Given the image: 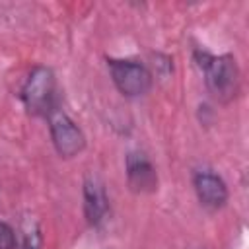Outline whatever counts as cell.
Segmentation results:
<instances>
[{
  "label": "cell",
  "instance_id": "obj_3",
  "mask_svg": "<svg viewBox=\"0 0 249 249\" xmlns=\"http://www.w3.org/2000/svg\"><path fill=\"white\" fill-rule=\"evenodd\" d=\"M107 66H109L113 84L123 95L140 97L150 91L152 74L142 62L130 60V58H109Z\"/></svg>",
  "mask_w": 249,
  "mask_h": 249
},
{
  "label": "cell",
  "instance_id": "obj_6",
  "mask_svg": "<svg viewBox=\"0 0 249 249\" xmlns=\"http://www.w3.org/2000/svg\"><path fill=\"white\" fill-rule=\"evenodd\" d=\"M198 202L208 210H218L228 202V185L212 169H198L193 175Z\"/></svg>",
  "mask_w": 249,
  "mask_h": 249
},
{
  "label": "cell",
  "instance_id": "obj_2",
  "mask_svg": "<svg viewBox=\"0 0 249 249\" xmlns=\"http://www.w3.org/2000/svg\"><path fill=\"white\" fill-rule=\"evenodd\" d=\"M21 101L29 115L33 117H49L56 107V78L51 68L35 66L23 88H21Z\"/></svg>",
  "mask_w": 249,
  "mask_h": 249
},
{
  "label": "cell",
  "instance_id": "obj_8",
  "mask_svg": "<svg viewBox=\"0 0 249 249\" xmlns=\"http://www.w3.org/2000/svg\"><path fill=\"white\" fill-rule=\"evenodd\" d=\"M41 228L37 224V220L27 218L21 224V243L19 249H41Z\"/></svg>",
  "mask_w": 249,
  "mask_h": 249
},
{
  "label": "cell",
  "instance_id": "obj_1",
  "mask_svg": "<svg viewBox=\"0 0 249 249\" xmlns=\"http://www.w3.org/2000/svg\"><path fill=\"white\" fill-rule=\"evenodd\" d=\"M196 66L204 74V84L210 95L220 103H230L239 89V68L233 54H210L195 51Z\"/></svg>",
  "mask_w": 249,
  "mask_h": 249
},
{
  "label": "cell",
  "instance_id": "obj_5",
  "mask_svg": "<svg viewBox=\"0 0 249 249\" xmlns=\"http://www.w3.org/2000/svg\"><path fill=\"white\" fill-rule=\"evenodd\" d=\"M126 181L132 193L146 195L158 189V171L144 152L126 154Z\"/></svg>",
  "mask_w": 249,
  "mask_h": 249
},
{
  "label": "cell",
  "instance_id": "obj_4",
  "mask_svg": "<svg viewBox=\"0 0 249 249\" xmlns=\"http://www.w3.org/2000/svg\"><path fill=\"white\" fill-rule=\"evenodd\" d=\"M47 119H49L51 138L58 156L66 160L78 156L86 146V136L82 128L60 109H54Z\"/></svg>",
  "mask_w": 249,
  "mask_h": 249
},
{
  "label": "cell",
  "instance_id": "obj_7",
  "mask_svg": "<svg viewBox=\"0 0 249 249\" xmlns=\"http://www.w3.org/2000/svg\"><path fill=\"white\" fill-rule=\"evenodd\" d=\"M109 214V196L99 175L88 173L84 177V216L89 226L97 228Z\"/></svg>",
  "mask_w": 249,
  "mask_h": 249
},
{
  "label": "cell",
  "instance_id": "obj_9",
  "mask_svg": "<svg viewBox=\"0 0 249 249\" xmlns=\"http://www.w3.org/2000/svg\"><path fill=\"white\" fill-rule=\"evenodd\" d=\"M18 247V235L14 228L0 220V249H16Z\"/></svg>",
  "mask_w": 249,
  "mask_h": 249
}]
</instances>
